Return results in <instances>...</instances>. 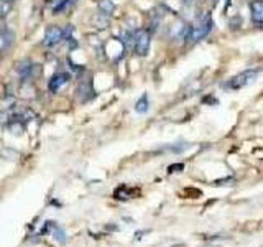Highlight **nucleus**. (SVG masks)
<instances>
[{
	"label": "nucleus",
	"instance_id": "nucleus-1",
	"mask_svg": "<svg viewBox=\"0 0 263 247\" xmlns=\"http://www.w3.org/2000/svg\"><path fill=\"white\" fill-rule=\"evenodd\" d=\"M212 27H214V22H212V17L211 14H203L198 17L196 25H192L187 30V35H186V43L187 45H192V43H198L204 40L206 36L211 33Z\"/></svg>",
	"mask_w": 263,
	"mask_h": 247
},
{
	"label": "nucleus",
	"instance_id": "nucleus-2",
	"mask_svg": "<svg viewBox=\"0 0 263 247\" xmlns=\"http://www.w3.org/2000/svg\"><path fill=\"white\" fill-rule=\"evenodd\" d=\"M258 74H260L258 70H247V71H242V73L237 74V76L230 78L229 83L225 84V86H227L229 89H232V91H239V89H243V88H248L250 84L255 83V79L258 78Z\"/></svg>",
	"mask_w": 263,
	"mask_h": 247
},
{
	"label": "nucleus",
	"instance_id": "nucleus-3",
	"mask_svg": "<svg viewBox=\"0 0 263 247\" xmlns=\"http://www.w3.org/2000/svg\"><path fill=\"white\" fill-rule=\"evenodd\" d=\"M150 43H152V32L145 28L137 30L134 35V49L139 56H147L150 51Z\"/></svg>",
	"mask_w": 263,
	"mask_h": 247
},
{
	"label": "nucleus",
	"instance_id": "nucleus-4",
	"mask_svg": "<svg viewBox=\"0 0 263 247\" xmlns=\"http://www.w3.org/2000/svg\"><path fill=\"white\" fill-rule=\"evenodd\" d=\"M62 40H64V30L58 27V25H49L45 32V40H43V43H45L46 46H56L59 45Z\"/></svg>",
	"mask_w": 263,
	"mask_h": 247
},
{
	"label": "nucleus",
	"instance_id": "nucleus-5",
	"mask_svg": "<svg viewBox=\"0 0 263 247\" xmlns=\"http://www.w3.org/2000/svg\"><path fill=\"white\" fill-rule=\"evenodd\" d=\"M250 17L256 27L263 28V0H252L250 2Z\"/></svg>",
	"mask_w": 263,
	"mask_h": 247
},
{
	"label": "nucleus",
	"instance_id": "nucleus-6",
	"mask_svg": "<svg viewBox=\"0 0 263 247\" xmlns=\"http://www.w3.org/2000/svg\"><path fill=\"white\" fill-rule=\"evenodd\" d=\"M70 79H71V74H68V73H56L54 76L49 79L48 88H49V91H51V92H56V91H59L68 81H70Z\"/></svg>",
	"mask_w": 263,
	"mask_h": 247
},
{
	"label": "nucleus",
	"instance_id": "nucleus-7",
	"mask_svg": "<svg viewBox=\"0 0 263 247\" xmlns=\"http://www.w3.org/2000/svg\"><path fill=\"white\" fill-rule=\"evenodd\" d=\"M36 70V65H33L31 61H22V63H18L17 66V71L20 74V78L23 81H30V79H33V71Z\"/></svg>",
	"mask_w": 263,
	"mask_h": 247
},
{
	"label": "nucleus",
	"instance_id": "nucleus-8",
	"mask_svg": "<svg viewBox=\"0 0 263 247\" xmlns=\"http://www.w3.org/2000/svg\"><path fill=\"white\" fill-rule=\"evenodd\" d=\"M187 30H189V27H187L184 22H176L174 25H171L170 35H171L173 40H186Z\"/></svg>",
	"mask_w": 263,
	"mask_h": 247
},
{
	"label": "nucleus",
	"instance_id": "nucleus-9",
	"mask_svg": "<svg viewBox=\"0 0 263 247\" xmlns=\"http://www.w3.org/2000/svg\"><path fill=\"white\" fill-rule=\"evenodd\" d=\"M78 94H79V101L81 102H86V101H89L91 97H94L92 83L91 81H83V83H81L79 89H78Z\"/></svg>",
	"mask_w": 263,
	"mask_h": 247
},
{
	"label": "nucleus",
	"instance_id": "nucleus-10",
	"mask_svg": "<svg viewBox=\"0 0 263 247\" xmlns=\"http://www.w3.org/2000/svg\"><path fill=\"white\" fill-rule=\"evenodd\" d=\"M97 9H99V14H102L105 17H110L115 10V4L112 2V0H99Z\"/></svg>",
	"mask_w": 263,
	"mask_h": 247
},
{
	"label": "nucleus",
	"instance_id": "nucleus-11",
	"mask_svg": "<svg viewBox=\"0 0 263 247\" xmlns=\"http://www.w3.org/2000/svg\"><path fill=\"white\" fill-rule=\"evenodd\" d=\"M148 109H150V101H148V96L147 94H143L139 101H137V104H135V110L139 114H145V112H148Z\"/></svg>",
	"mask_w": 263,
	"mask_h": 247
},
{
	"label": "nucleus",
	"instance_id": "nucleus-12",
	"mask_svg": "<svg viewBox=\"0 0 263 247\" xmlns=\"http://www.w3.org/2000/svg\"><path fill=\"white\" fill-rule=\"evenodd\" d=\"M134 193H135L134 190H128L127 187H120V188H117L114 196L117 198V200H128V198H132V195Z\"/></svg>",
	"mask_w": 263,
	"mask_h": 247
},
{
	"label": "nucleus",
	"instance_id": "nucleus-13",
	"mask_svg": "<svg viewBox=\"0 0 263 247\" xmlns=\"http://www.w3.org/2000/svg\"><path fill=\"white\" fill-rule=\"evenodd\" d=\"M94 25H96L97 28H107L109 25V17H105L102 14H97L96 17H94Z\"/></svg>",
	"mask_w": 263,
	"mask_h": 247
},
{
	"label": "nucleus",
	"instance_id": "nucleus-14",
	"mask_svg": "<svg viewBox=\"0 0 263 247\" xmlns=\"http://www.w3.org/2000/svg\"><path fill=\"white\" fill-rule=\"evenodd\" d=\"M184 170V165L183 163H173L168 166V171L170 173H179V171H183Z\"/></svg>",
	"mask_w": 263,
	"mask_h": 247
},
{
	"label": "nucleus",
	"instance_id": "nucleus-15",
	"mask_svg": "<svg viewBox=\"0 0 263 247\" xmlns=\"http://www.w3.org/2000/svg\"><path fill=\"white\" fill-rule=\"evenodd\" d=\"M204 102H206V104H212V106H217V104H219L217 99H214L212 96H209V97H204Z\"/></svg>",
	"mask_w": 263,
	"mask_h": 247
},
{
	"label": "nucleus",
	"instance_id": "nucleus-16",
	"mask_svg": "<svg viewBox=\"0 0 263 247\" xmlns=\"http://www.w3.org/2000/svg\"><path fill=\"white\" fill-rule=\"evenodd\" d=\"M181 2H183L184 7H192V5H194V2H196V0H181Z\"/></svg>",
	"mask_w": 263,
	"mask_h": 247
},
{
	"label": "nucleus",
	"instance_id": "nucleus-17",
	"mask_svg": "<svg viewBox=\"0 0 263 247\" xmlns=\"http://www.w3.org/2000/svg\"><path fill=\"white\" fill-rule=\"evenodd\" d=\"M209 2H211L212 5H216V4H217V0H209Z\"/></svg>",
	"mask_w": 263,
	"mask_h": 247
},
{
	"label": "nucleus",
	"instance_id": "nucleus-18",
	"mask_svg": "<svg viewBox=\"0 0 263 247\" xmlns=\"http://www.w3.org/2000/svg\"><path fill=\"white\" fill-rule=\"evenodd\" d=\"M74 2H78V0H74Z\"/></svg>",
	"mask_w": 263,
	"mask_h": 247
}]
</instances>
